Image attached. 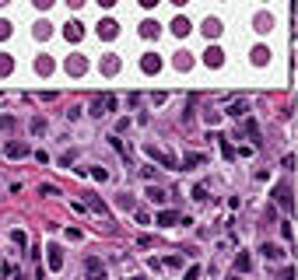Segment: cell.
Masks as SVG:
<instances>
[{
  "label": "cell",
  "mask_w": 298,
  "mask_h": 280,
  "mask_svg": "<svg viewBox=\"0 0 298 280\" xmlns=\"http://www.w3.org/2000/svg\"><path fill=\"white\" fill-rule=\"evenodd\" d=\"M147 154H151V158H158V161L162 165H169V168H175L179 161H175V154H169V151H158V147H144Z\"/></svg>",
  "instance_id": "8992f818"
},
{
  "label": "cell",
  "mask_w": 298,
  "mask_h": 280,
  "mask_svg": "<svg viewBox=\"0 0 298 280\" xmlns=\"http://www.w3.org/2000/svg\"><path fill=\"white\" fill-rule=\"evenodd\" d=\"M256 28H259V32H270V14H259V18H256Z\"/></svg>",
  "instance_id": "83f0119b"
},
{
  "label": "cell",
  "mask_w": 298,
  "mask_h": 280,
  "mask_svg": "<svg viewBox=\"0 0 298 280\" xmlns=\"http://www.w3.org/2000/svg\"><path fill=\"white\" fill-rule=\"evenodd\" d=\"M85 207H91V210H98V214H105V203H102V200H98L95 193H88V196H85Z\"/></svg>",
  "instance_id": "d6986e66"
},
{
  "label": "cell",
  "mask_w": 298,
  "mask_h": 280,
  "mask_svg": "<svg viewBox=\"0 0 298 280\" xmlns=\"http://www.w3.org/2000/svg\"><path fill=\"white\" fill-rule=\"evenodd\" d=\"M172 63H175V70H190V67H193V53H186V49H179Z\"/></svg>",
  "instance_id": "ba28073f"
},
{
  "label": "cell",
  "mask_w": 298,
  "mask_h": 280,
  "mask_svg": "<svg viewBox=\"0 0 298 280\" xmlns=\"http://www.w3.org/2000/svg\"><path fill=\"white\" fill-rule=\"evenodd\" d=\"M53 67H56V63H53V56H39V60H35V70H39L43 77H49V74H53Z\"/></svg>",
  "instance_id": "4fadbf2b"
},
{
  "label": "cell",
  "mask_w": 298,
  "mask_h": 280,
  "mask_svg": "<svg viewBox=\"0 0 298 280\" xmlns=\"http://www.w3.org/2000/svg\"><path fill=\"white\" fill-rule=\"evenodd\" d=\"M11 242L25 249V245H28V235H25V231H11Z\"/></svg>",
  "instance_id": "484cf974"
},
{
  "label": "cell",
  "mask_w": 298,
  "mask_h": 280,
  "mask_svg": "<svg viewBox=\"0 0 298 280\" xmlns=\"http://www.w3.org/2000/svg\"><path fill=\"white\" fill-rule=\"evenodd\" d=\"M228 116H232V119H242V116H246V102H232V105H228Z\"/></svg>",
  "instance_id": "44dd1931"
},
{
  "label": "cell",
  "mask_w": 298,
  "mask_h": 280,
  "mask_svg": "<svg viewBox=\"0 0 298 280\" xmlns=\"http://www.w3.org/2000/svg\"><path fill=\"white\" fill-rule=\"evenodd\" d=\"M67 4H70V7H85V0H67Z\"/></svg>",
  "instance_id": "e575fe53"
},
{
  "label": "cell",
  "mask_w": 298,
  "mask_h": 280,
  "mask_svg": "<svg viewBox=\"0 0 298 280\" xmlns=\"http://www.w3.org/2000/svg\"><path fill=\"white\" fill-rule=\"evenodd\" d=\"M221 60H225V53H221L217 46H211V49L204 53V63H207V67H221Z\"/></svg>",
  "instance_id": "9c48e42d"
},
{
  "label": "cell",
  "mask_w": 298,
  "mask_h": 280,
  "mask_svg": "<svg viewBox=\"0 0 298 280\" xmlns=\"http://www.w3.org/2000/svg\"><path fill=\"white\" fill-rule=\"evenodd\" d=\"M165 266H172V270H179V266H182V259H179V256H169V259H165Z\"/></svg>",
  "instance_id": "f546056e"
},
{
  "label": "cell",
  "mask_w": 298,
  "mask_h": 280,
  "mask_svg": "<svg viewBox=\"0 0 298 280\" xmlns=\"http://www.w3.org/2000/svg\"><path fill=\"white\" fill-rule=\"evenodd\" d=\"M259 252H263V256H281V249H277V245H263Z\"/></svg>",
  "instance_id": "f1b7e54d"
},
{
  "label": "cell",
  "mask_w": 298,
  "mask_h": 280,
  "mask_svg": "<svg viewBox=\"0 0 298 280\" xmlns=\"http://www.w3.org/2000/svg\"><path fill=\"white\" fill-rule=\"evenodd\" d=\"M18 280H28V277H18Z\"/></svg>",
  "instance_id": "f35d334b"
},
{
  "label": "cell",
  "mask_w": 298,
  "mask_h": 280,
  "mask_svg": "<svg viewBox=\"0 0 298 280\" xmlns=\"http://www.w3.org/2000/svg\"><path fill=\"white\" fill-rule=\"evenodd\" d=\"M137 4H140V7H155V4H158V0H137Z\"/></svg>",
  "instance_id": "836d02e7"
},
{
  "label": "cell",
  "mask_w": 298,
  "mask_h": 280,
  "mask_svg": "<svg viewBox=\"0 0 298 280\" xmlns=\"http://www.w3.org/2000/svg\"><path fill=\"white\" fill-rule=\"evenodd\" d=\"M32 28H35V39H49V35H53V25H49V21H35Z\"/></svg>",
  "instance_id": "e0dca14e"
},
{
  "label": "cell",
  "mask_w": 298,
  "mask_h": 280,
  "mask_svg": "<svg viewBox=\"0 0 298 280\" xmlns=\"http://www.w3.org/2000/svg\"><path fill=\"white\" fill-rule=\"evenodd\" d=\"M7 35H11V25H7V21H0V39H7Z\"/></svg>",
  "instance_id": "1f68e13d"
},
{
  "label": "cell",
  "mask_w": 298,
  "mask_h": 280,
  "mask_svg": "<svg viewBox=\"0 0 298 280\" xmlns=\"http://www.w3.org/2000/svg\"><path fill=\"white\" fill-rule=\"evenodd\" d=\"M85 277H88V280H105V263L95 259V256H88V259H85Z\"/></svg>",
  "instance_id": "3957f363"
},
{
  "label": "cell",
  "mask_w": 298,
  "mask_h": 280,
  "mask_svg": "<svg viewBox=\"0 0 298 280\" xmlns=\"http://www.w3.org/2000/svg\"><path fill=\"white\" fill-rule=\"evenodd\" d=\"M204 161H207V158H204V154H197V151H190V154H186V158H182V168H200Z\"/></svg>",
  "instance_id": "7c38bea8"
},
{
  "label": "cell",
  "mask_w": 298,
  "mask_h": 280,
  "mask_svg": "<svg viewBox=\"0 0 298 280\" xmlns=\"http://www.w3.org/2000/svg\"><path fill=\"white\" fill-rule=\"evenodd\" d=\"M140 70H144V74H158V70H162V56H158V53H144V56H140Z\"/></svg>",
  "instance_id": "277c9868"
},
{
  "label": "cell",
  "mask_w": 298,
  "mask_h": 280,
  "mask_svg": "<svg viewBox=\"0 0 298 280\" xmlns=\"http://www.w3.org/2000/svg\"><path fill=\"white\" fill-rule=\"evenodd\" d=\"M105 109H116V98L113 95H95L91 98V105H88V112L98 119V116H105Z\"/></svg>",
  "instance_id": "7a4b0ae2"
},
{
  "label": "cell",
  "mask_w": 298,
  "mask_h": 280,
  "mask_svg": "<svg viewBox=\"0 0 298 280\" xmlns=\"http://www.w3.org/2000/svg\"><path fill=\"white\" fill-rule=\"evenodd\" d=\"M46 252H49V266H53V270H60V266H63V256H60V249H56V245H49Z\"/></svg>",
  "instance_id": "ffe728a7"
},
{
  "label": "cell",
  "mask_w": 298,
  "mask_h": 280,
  "mask_svg": "<svg viewBox=\"0 0 298 280\" xmlns=\"http://www.w3.org/2000/svg\"><path fill=\"white\" fill-rule=\"evenodd\" d=\"M28 151H32V147H28V144H18V140H14V144H7V147H4V154H7V158H25V154H28Z\"/></svg>",
  "instance_id": "30bf717a"
},
{
  "label": "cell",
  "mask_w": 298,
  "mask_h": 280,
  "mask_svg": "<svg viewBox=\"0 0 298 280\" xmlns=\"http://www.w3.org/2000/svg\"><path fill=\"white\" fill-rule=\"evenodd\" d=\"M116 32H120V25H116V21H109V18L98 25V35H102V39H113Z\"/></svg>",
  "instance_id": "9a60e30c"
},
{
  "label": "cell",
  "mask_w": 298,
  "mask_h": 280,
  "mask_svg": "<svg viewBox=\"0 0 298 280\" xmlns=\"http://www.w3.org/2000/svg\"><path fill=\"white\" fill-rule=\"evenodd\" d=\"M267 60H270V49H267V46H256V49H253V63H259V67H263Z\"/></svg>",
  "instance_id": "ac0fdd59"
},
{
  "label": "cell",
  "mask_w": 298,
  "mask_h": 280,
  "mask_svg": "<svg viewBox=\"0 0 298 280\" xmlns=\"http://www.w3.org/2000/svg\"><path fill=\"white\" fill-rule=\"evenodd\" d=\"M140 35H144V39H158V35H162V25H158V21H144V25H140Z\"/></svg>",
  "instance_id": "8fae6325"
},
{
  "label": "cell",
  "mask_w": 298,
  "mask_h": 280,
  "mask_svg": "<svg viewBox=\"0 0 298 280\" xmlns=\"http://www.w3.org/2000/svg\"><path fill=\"white\" fill-rule=\"evenodd\" d=\"M249 266H253V259H249V256H246V252H242V256H239V259H235V270H242V273H246V270H249Z\"/></svg>",
  "instance_id": "4316f807"
},
{
  "label": "cell",
  "mask_w": 298,
  "mask_h": 280,
  "mask_svg": "<svg viewBox=\"0 0 298 280\" xmlns=\"http://www.w3.org/2000/svg\"><path fill=\"white\" fill-rule=\"evenodd\" d=\"M172 4H175V7H182V4H190V0H172Z\"/></svg>",
  "instance_id": "8d00e7d4"
},
{
  "label": "cell",
  "mask_w": 298,
  "mask_h": 280,
  "mask_svg": "<svg viewBox=\"0 0 298 280\" xmlns=\"http://www.w3.org/2000/svg\"><path fill=\"white\" fill-rule=\"evenodd\" d=\"M98 4H102V7H113V4H116V0H98Z\"/></svg>",
  "instance_id": "d590c367"
},
{
  "label": "cell",
  "mask_w": 298,
  "mask_h": 280,
  "mask_svg": "<svg viewBox=\"0 0 298 280\" xmlns=\"http://www.w3.org/2000/svg\"><path fill=\"white\" fill-rule=\"evenodd\" d=\"M102 70H105V74H116V70H120V60H116V56H105V60H102Z\"/></svg>",
  "instance_id": "603a6c76"
},
{
  "label": "cell",
  "mask_w": 298,
  "mask_h": 280,
  "mask_svg": "<svg viewBox=\"0 0 298 280\" xmlns=\"http://www.w3.org/2000/svg\"><path fill=\"white\" fill-rule=\"evenodd\" d=\"M32 4L39 7V11H46V7H53V0H32Z\"/></svg>",
  "instance_id": "4dcf8cb0"
},
{
  "label": "cell",
  "mask_w": 298,
  "mask_h": 280,
  "mask_svg": "<svg viewBox=\"0 0 298 280\" xmlns=\"http://www.w3.org/2000/svg\"><path fill=\"white\" fill-rule=\"evenodd\" d=\"M0 4H7V0H0Z\"/></svg>",
  "instance_id": "ab89813d"
},
{
  "label": "cell",
  "mask_w": 298,
  "mask_h": 280,
  "mask_svg": "<svg viewBox=\"0 0 298 280\" xmlns=\"http://www.w3.org/2000/svg\"><path fill=\"white\" fill-rule=\"evenodd\" d=\"M281 280H295V266H288V270L281 273Z\"/></svg>",
  "instance_id": "d6a6232c"
},
{
  "label": "cell",
  "mask_w": 298,
  "mask_h": 280,
  "mask_svg": "<svg viewBox=\"0 0 298 280\" xmlns=\"http://www.w3.org/2000/svg\"><path fill=\"white\" fill-rule=\"evenodd\" d=\"M63 35L70 39V42H81V39H85V25L81 21H67L63 25Z\"/></svg>",
  "instance_id": "5b68a950"
},
{
  "label": "cell",
  "mask_w": 298,
  "mask_h": 280,
  "mask_svg": "<svg viewBox=\"0 0 298 280\" xmlns=\"http://www.w3.org/2000/svg\"><path fill=\"white\" fill-rule=\"evenodd\" d=\"M204 35H207V39H217V35H221V21H217V18H207V21H204Z\"/></svg>",
  "instance_id": "5bb4252c"
},
{
  "label": "cell",
  "mask_w": 298,
  "mask_h": 280,
  "mask_svg": "<svg viewBox=\"0 0 298 280\" xmlns=\"http://www.w3.org/2000/svg\"><path fill=\"white\" fill-rule=\"evenodd\" d=\"M172 35L186 39V35H190V21H186V18H175V21H172Z\"/></svg>",
  "instance_id": "2e32d148"
},
{
  "label": "cell",
  "mask_w": 298,
  "mask_h": 280,
  "mask_svg": "<svg viewBox=\"0 0 298 280\" xmlns=\"http://www.w3.org/2000/svg\"><path fill=\"white\" fill-rule=\"evenodd\" d=\"M147 196H151L155 203H165V200H169V196H165V189H158V186H151V189H147Z\"/></svg>",
  "instance_id": "cb8c5ba5"
},
{
  "label": "cell",
  "mask_w": 298,
  "mask_h": 280,
  "mask_svg": "<svg viewBox=\"0 0 298 280\" xmlns=\"http://www.w3.org/2000/svg\"><path fill=\"white\" fill-rule=\"evenodd\" d=\"M130 280H140V277H130Z\"/></svg>",
  "instance_id": "74e56055"
},
{
  "label": "cell",
  "mask_w": 298,
  "mask_h": 280,
  "mask_svg": "<svg viewBox=\"0 0 298 280\" xmlns=\"http://www.w3.org/2000/svg\"><path fill=\"white\" fill-rule=\"evenodd\" d=\"M158 224L172 228V224H175V214H172V210H162V214H158Z\"/></svg>",
  "instance_id": "d4e9b609"
},
{
  "label": "cell",
  "mask_w": 298,
  "mask_h": 280,
  "mask_svg": "<svg viewBox=\"0 0 298 280\" xmlns=\"http://www.w3.org/2000/svg\"><path fill=\"white\" fill-rule=\"evenodd\" d=\"M274 200H277L284 210H291V207H295V200H291V189H288V186H277V189H274Z\"/></svg>",
  "instance_id": "52a82bcc"
},
{
  "label": "cell",
  "mask_w": 298,
  "mask_h": 280,
  "mask_svg": "<svg viewBox=\"0 0 298 280\" xmlns=\"http://www.w3.org/2000/svg\"><path fill=\"white\" fill-rule=\"evenodd\" d=\"M11 70H14V60H11V56L4 53V56H0V77H7Z\"/></svg>",
  "instance_id": "7402d4cb"
},
{
  "label": "cell",
  "mask_w": 298,
  "mask_h": 280,
  "mask_svg": "<svg viewBox=\"0 0 298 280\" xmlns=\"http://www.w3.org/2000/svg\"><path fill=\"white\" fill-rule=\"evenodd\" d=\"M63 67H67V74H70V77H81V74H88V56H81V53H70Z\"/></svg>",
  "instance_id": "6da1fadb"
}]
</instances>
